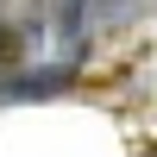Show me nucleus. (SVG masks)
<instances>
[{
	"label": "nucleus",
	"mask_w": 157,
	"mask_h": 157,
	"mask_svg": "<svg viewBox=\"0 0 157 157\" xmlns=\"http://www.w3.org/2000/svg\"><path fill=\"white\" fill-rule=\"evenodd\" d=\"M57 88H69V69H25V75H6L0 94H6V101H38V94H57Z\"/></svg>",
	"instance_id": "f257e3e1"
}]
</instances>
